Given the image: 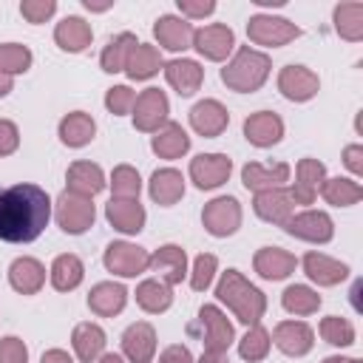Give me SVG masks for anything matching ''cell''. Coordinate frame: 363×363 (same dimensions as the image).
<instances>
[{
	"instance_id": "cell-1",
	"label": "cell",
	"mask_w": 363,
	"mask_h": 363,
	"mask_svg": "<svg viewBox=\"0 0 363 363\" xmlns=\"http://www.w3.org/2000/svg\"><path fill=\"white\" fill-rule=\"evenodd\" d=\"M51 199L37 184H14L0 193V238L11 244L34 241L48 218H51Z\"/></svg>"
},
{
	"instance_id": "cell-2",
	"label": "cell",
	"mask_w": 363,
	"mask_h": 363,
	"mask_svg": "<svg viewBox=\"0 0 363 363\" xmlns=\"http://www.w3.org/2000/svg\"><path fill=\"white\" fill-rule=\"evenodd\" d=\"M216 298L221 303H227V309L235 315V320H241L247 326L261 323V318L267 312V295L255 284H250L238 269L221 272V278L216 284Z\"/></svg>"
},
{
	"instance_id": "cell-3",
	"label": "cell",
	"mask_w": 363,
	"mask_h": 363,
	"mask_svg": "<svg viewBox=\"0 0 363 363\" xmlns=\"http://www.w3.org/2000/svg\"><path fill=\"white\" fill-rule=\"evenodd\" d=\"M269 71H272V62L264 51L241 45L233 54V60L221 68V82L235 94H252L267 82Z\"/></svg>"
},
{
	"instance_id": "cell-4",
	"label": "cell",
	"mask_w": 363,
	"mask_h": 363,
	"mask_svg": "<svg viewBox=\"0 0 363 363\" xmlns=\"http://www.w3.org/2000/svg\"><path fill=\"white\" fill-rule=\"evenodd\" d=\"M187 335L199 337L204 352H227L230 343L235 340V329L227 320V315L216 303H204L199 309V318L187 326Z\"/></svg>"
},
{
	"instance_id": "cell-5",
	"label": "cell",
	"mask_w": 363,
	"mask_h": 363,
	"mask_svg": "<svg viewBox=\"0 0 363 363\" xmlns=\"http://www.w3.org/2000/svg\"><path fill=\"white\" fill-rule=\"evenodd\" d=\"M54 218L60 224L62 233L68 235H82L85 230L94 227V218H96V210H94V201L91 199H82V196H74L68 190H62L54 201Z\"/></svg>"
},
{
	"instance_id": "cell-6",
	"label": "cell",
	"mask_w": 363,
	"mask_h": 363,
	"mask_svg": "<svg viewBox=\"0 0 363 363\" xmlns=\"http://www.w3.org/2000/svg\"><path fill=\"white\" fill-rule=\"evenodd\" d=\"M247 37L255 45H267V48H281L292 40L301 37V28L286 20V17H275V14H252L247 23Z\"/></svg>"
},
{
	"instance_id": "cell-7",
	"label": "cell",
	"mask_w": 363,
	"mask_h": 363,
	"mask_svg": "<svg viewBox=\"0 0 363 363\" xmlns=\"http://www.w3.org/2000/svg\"><path fill=\"white\" fill-rule=\"evenodd\" d=\"M102 261H105L108 272H113L119 278H136L150 267V252L130 241H111L105 247Z\"/></svg>"
},
{
	"instance_id": "cell-8",
	"label": "cell",
	"mask_w": 363,
	"mask_h": 363,
	"mask_svg": "<svg viewBox=\"0 0 363 363\" xmlns=\"http://www.w3.org/2000/svg\"><path fill=\"white\" fill-rule=\"evenodd\" d=\"M201 224L213 238H227L241 227V204L233 196H218L204 204Z\"/></svg>"
},
{
	"instance_id": "cell-9",
	"label": "cell",
	"mask_w": 363,
	"mask_h": 363,
	"mask_svg": "<svg viewBox=\"0 0 363 363\" xmlns=\"http://www.w3.org/2000/svg\"><path fill=\"white\" fill-rule=\"evenodd\" d=\"M284 230L292 238L309 241V244H329L335 238V224L323 210H303V213H292L284 221Z\"/></svg>"
},
{
	"instance_id": "cell-10",
	"label": "cell",
	"mask_w": 363,
	"mask_h": 363,
	"mask_svg": "<svg viewBox=\"0 0 363 363\" xmlns=\"http://www.w3.org/2000/svg\"><path fill=\"white\" fill-rule=\"evenodd\" d=\"M133 128L142 130V133H156L164 122H167V113H170V102L164 96V91L159 88H145L136 102H133Z\"/></svg>"
},
{
	"instance_id": "cell-11",
	"label": "cell",
	"mask_w": 363,
	"mask_h": 363,
	"mask_svg": "<svg viewBox=\"0 0 363 363\" xmlns=\"http://www.w3.org/2000/svg\"><path fill=\"white\" fill-rule=\"evenodd\" d=\"M193 48L210 62H224L235 48V34L224 23H210L193 31Z\"/></svg>"
},
{
	"instance_id": "cell-12",
	"label": "cell",
	"mask_w": 363,
	"mask_h": 363,
	"mask_svg": "<svg viewBox=\"0 0 363 363\" xmlns=\"http://www.w3.org/2000/svg\"><path fill=\"white\" fill-rule=\"evenodd\" d=\"M233 173V159L224 153H199L190 159V179L199 190H216L221 187Z\"/></svg>"
},
{
	"instance_id": "cell-13",
	"label": "cell",
	"mask_w": 363,
	"mask_h": 363,
	"mask_svg": "<svg viewBox=\"0 0 363 363\" xmlns=\"http://www.w3.org/2000/svg\"><path fill=\"white\" fill-rule=\"evenodd\" d=\"M278 91L289 102H309L320 91V79L306 65H284L278 74Z\"/></svg>"
},
{
	"instance_id": "cell-14",
	"label": "cell",
	"mask_w": 363,
	"mask_h": 363,
	"mask_svg": "<svg viewBox=\"0 0 363 363\" xmlns=\"http://www.w3.org/2000/svg\"><path fill=\"white\" fill-rule=\"evenodd\" d=\"M269 337L286 357H303L315 346V332L303 320H281Z\"/></svg>"
},
{
	"instance_id": "cell-15",
	"label": "cell",
	"mask_w": 363,
	"mask_h": 363,
	"mask_svg": "<svg viewBox=\"0 0 363 363\" xmlns=\"http://www.w3.org/2000/svg\"><path fill=\"white\" fill-rule=\"evenodd\" d=\"M227 125H230V111L218 99H201L190 108V128L204 139L221 136Z\"/></svg>"
},
{
	"instance_id": "cell-16",
	"label": "cell",
	"mask_w": 363,
	"mask_h": 363,
	"mask_svg": "<svg viewBox=\"0 0 363 363\" xmlns=\"http://www.w3.org/2000/svg\"><path fill=\"white\" fill-rule=\"evenodd\" d=\"M244 139L255 147H272L284 139V119L272 111H255L244 119Z\"/></svg>"
},
{
	"instance_id": "cell-17",
	"label": "cell",
	"mask_w": 363,
	"mask_h": 363,
	"mask_svg": "<svg viewBox=\"0 0 363 363\" xmlns=\"http://www.w3.org/2000/svg\"><path fill=\"white\" fill-rule=\"evenodd\" d=\"M289 182V164L275 162V164H261V162H247L241 167V184L252 193H264L272 187H284Z\"/></svg>"
},
{
	"instance_id": "cell-18",
	"label": "cell",
	"mask_w": 363,
	"mask_h": 363,
	"mask_svg": "<svg viewBox=\"0 0 363 363\" xmlns=\"http://www.w3.org/2000/svg\"><path fill=\"white\" fill-rule=\"evenodd\" d=\"M326 179V167L318 159H301L295 167V184L289 187V196L295 204H312L320 193V184Z\"/></svg>"
},
{
	"instance_id": "cell-19",
	"label": "cell",
	"mask_w": 363,
	"mask_h": 363,
	"mask_svg": "<svg viewBox=\"0 0 363 363\" xmlns=\"http://www.w3.org/2000/svg\"><path fill=\"white\" fill-rule=\"evenodd\" d=\"M193 26L190 20L179 17V14H162L156 23H153V37L162 48L167 51H184V48H193Z\"/></svg>"
},
{
	"instance_id": "cell-20",
	"label": "cell",
	"mask_w": 363,
	"mask_h": 363,
	"mask_svg": "<svg viewBox=\"0 0 363 363\" xmlns=\"http://www.w3.org/2000/svg\"><path fill=\"white\" fill-rule=\"evenodd\" d=\"M122 352L130 363H150L156 354V329L147 320H136L122 332Z\"/></svg>"
},
{
	"instance_id": "cell-21",
	"label": "cell",
	"mask_w": 363,
	"mask_h": 363,
	"mask_svg": "<svg viewBox=\"0 0 363 363\" xmlns=\"http://www.w3.org/2000/svg\"><path fill=\"white\" fill-rule=\"evenodd\" d=\"M252 210L261 221H269V224H281L295 213V201L289 196L286 187H272V190H264V193H255L252 199Z\"/></svg>"
},
{
	"instance_id": "cell-22",
	"label": "cell",
	"mask_w": 363,
	"mask_h": 363,
	"mask_svg": "<svg viewBox=\"0 0 363 363\" xmlns=\"http://www.w3.org/2000/svg\"><path fill=\"white\" fill-rule=\"evenodd\" d=\"M150 269L159 272V281L176 286L187 275V252L179 244H162L156 252H150Z\"/></svg>"
},
{
	"instance_id": "cell-23",
	"label": "cell",
	"mask_w": 363,
	"mask_h": 363,
	"mask_svg": "<svg viewBox=\"0 0 363 363\" xmlns=\"http://www.w3.org/2000/svg\"><path fill=\"white\" fill-rule=\"evenodd\" d=\"M252 267L264 281H284L295 272L298 258L284 247H261L252 258Z\"/></svg>"
},
{
	"instance_id": "cell-24",
	"label": "cell",
	"mask_w": 363,
	"mask_h": 363,
	"mask_svg": "<svg viewBox=\"0 0 363 363\" xmlns=\"http://www.w3.org/2000/svg\"><path fill=\"white\" fill-rule=\"evenodd\" d=\"M105 218L111 221L113 230L125 233V235H136L145 227V207L139 204V199H111L105 204Z\"/></svg>"
},
{
	"instance_id": "cell-25",
	"label": "cell",
	"mask_w": 363,
	"mask_h": 363,
	"mask_svg": "<svg viewBox=\"0 0 363 363\" xmlns=\"http://www.w3.org/2000/svg\"><path fill=\"white\" fill-rule=\"evenodd\" d=\"M301 264H303L306 278H309L312 284H318V286H335V284H340V281L349 278V267H346L343 261L329 258V255L315 252V250L306 252Z\"/></svg>"
},
{
	"instance_id": "cell-26",
	"label": "cell",
	"mask_w": 363,
	"mask_h": 363,
	"mask_svg": "<svg viewBox=\"0 0 363 363\" xmlns=\"http://www.w3.org/2000/svg\"><path fill=\"white\" fill-rule=\"evenodd\" d=\"M164 79L179 96H193L204 82V68L196 60H170L164 62Z\"/></svg>"
},
{
	"instance_id": "cell-27",
	"label": "cell",
	"mask_w": 363,
	"mask_h": 363,
	"mask_svg": "<svg viewBox=\"0 0 363 363\" xmlns=\"http://www.w3.org/2000/svg\"><path fill=\"white\" fill-rule=\"evenodd\" d=\"M9 284L20 295H37L45 284V267L31 255L14 258L9 267Z\"/></svg>"
},
{
	"instance_id": "cell-28",
	"label": "cell",
	"mask_w": 363,
	"mask_h": 363,
	"mask_svg": "<svg viewBox=\"0 0 363 363\" xmlns=\"http://www.w3.org/2000/svg\"><path fill=\"white\" fill-rule=\"evenodd\" d=\"M65 182H68V187H65L68 193L82 196V199H94L105 187V173L94 162H74L65 173Z\"/></svg>"
},
{
	"instance_id": "cell-29",
	"label": "cell",
	"mask_w": 363,
	"mask_h": 363,
	"mask_svg": "<svg viewBox=\"0 0 363 363\" xmlns=\"http://www.w3.org/2000/svg\"><path fill=\"white\" fill-rule=\"evenodd\" d=\"M125 303H128V289L122 284H113V281H99L88 292V309L99 318L119 315L125 309Z\"/></svg>"
},
{
	"instance_id": "cell-30",
	"label": "cell",
	"mask_w": 363,
	"mask_h": 363,
	"mask_svg": "<svg viewBox=\"0 0 363 363\" xmlns=\"http://www.w3.org/2000/svg\"><path fill=\"white\" fill-rule=\"evenodd\" d=\"M147 193L159 207H173L184 196V176L176 167H159L147 182Z\"/></svg>"
},
{
	"instance_id": "cell-31",
	"label": "cell",
	"mask_w": 363,
	"mask_h": 363,
	"mask_svg": "<svg viewBox=\"0 0 363 363\" xmlns=\"http://www.w3.org/2000/svg\"><path fill=\"white\" fill-rule=\"evenodd\" d=\"M91 40H94L91 23H85V20L77 17V14L62 17V20L57 23V28H54V43H57L62 51H68V54L85 51V48L91 45Z\"/></svg>"
},
{
	"instance_id": "cell-32",
	"label": "cell",
	"mask_w": 363,
	"mask_h": 363,
	"mask_svg": "<svg viewBox=\"0 0 363 363\" xmlns=\"http://www.w3.org/2000/svg\"><path fill=\"white\" fill-rule=\"evenodd\" d=\"M71 346H74V354L79 357V363H96L105 354V332H102V326H96L91 320L77 323L74 332H71Z\"/></svg>"
},
{
	"instance_id": "cell-33",
	"label": "cell",
	"mask_w": 363,
	"mask_h": 363,
	"mask_svg": "<svg viewBox=\"0 0 363 363\" xmlns=\"http://www.w3.org/2000/svg\"><path fill=\"white\" fill-rule=\"evenodd\" d=\"M150 147H153V153H156L159 159H179V156H184V153L190 150V136H187V130H184L179 122H170V119H167V122L153 133Z\"/></svg>"
},
{
	"instance_id": "cell-34",
	"label": "cell",
	"mask_w": 363,
	"mask_h": 363,
	"mask_svg": "<svg viewBox=\"0 0 363 363\" xmlns=\"http://www.w3.org/2000/svg\"><path fill=\"white\" fill-rule=\"evenodd\" d=\"M96 136V122L85 111H71L60 119V142L65 147H85Z\"/></svg>"
},
{
	"instance_id": "cell-35",
	"label": "cell",
	"mask_w": 363,
	"mask_h": 363,
	"mask_svg": "<svg viewBox=\"0 0 363 363\" xmlns=\"http://www.w3.org/2000/svg\"><path fill=\"white\" fill-rule=\"evenodd\" d=\"M162 68H164L162 54H159V48L150 45V43L133 45V51L128 54V62H125L128 79H150V77H156Z\"/></svg>"
},
{
	"instance_id": "cell-36",
	"label": "cell",
	"mask_w": 363,
	"mask_h": 363,
	"mask_svg": "<svg viewBox=\"0 0 363 363\" xmlns=\"http://www.w3.org/2000/svg\"><path fill=\"white\" fill-rule=\"evenodd\" d=\"M48 275H51V286H54L57 292H71V289H77V286L82 284L85 267H82V261H79L74 252H62V255L54 258Z\"/></svg>"
},
{
	"instance_id": "cell-37",
	"label": "cell",
	"mask_w": 363,
	"mask_h": 363,
	"mask_svg": "<svg viewBox=\"0 0 363 363\" xmlns=\"http://www.w3.org/2000/svg\"><path fill=\"white\" fill-rule=\"evenodd\" d=\"M133 45H139V40H136V34H130V31H122V34L111 37L108 45H105L102 54H99L102 71H105V74H119V71H125V62H128V54L133 51Z\"/></svg>"
},
{
	"instance_id": "cell-38",
	"label": "cell",
	"mask_w": 363,
	"mask_h": 363,
	"mask_svg": "<svg viewBox=\"0 0 363 363\" xmlns=\"http://www.w3.org/2000/svg\"><path fill=\"white\" fill-rule=\"evenodd\" d=\"M136 303L139 309H145L147 315H159V312H167L170 303H173V292L164 281L159 278H147L136 286Z\"/></svg>"
},
{
	"instance_id": "cell-39",
	"label": "cell",
	"mask_w": 363,
	"mask_h": 363,
	"mask_svg": "<svg viewBox=\"0 0 363 363\" xmlns=\"http://www.w3.org/2000/svg\"><path fill=\"white\" fill-rule=\"evenodd\" d=\"M320 196L326 199V204L332 207H352L363 199V187L354 179L346 176H335V179H323L320 184Z\"/></svg>"
},
{
	"instance_id": "cell-40",
	"label": "cell",
	"mask_w": 363,
	"mask_h": 363,
	"mask_svg": "<svg viewBox=\"0 0 363 363\" xmlns=\"http://www.w3.org/2000/svg\"><path fill=\"white\" fill-rule=\"evenodd\" d=\"M332 20H335V31L343 40H349V43L363 40V3H340V6H335Z\"/></svg>"
},
{
	"instance_id": "cell-41",
	"label": "cell",
	"mask_w": 363,
	"mask_h": 363,
	"mask_svg": "<svg viewBox=\"0 0 363 363\" xmlns=\"http://www.w3.org/2000/svg\"><path fill=\"white\" fill-rule=\"evenodd\" d=\"M320 295L312 289V286H306V284H292V286H286L284 289V295H281V306L289 312V315H315L318 309H320Z\"/></svg>"
},
{
	"instance_id": "cell-42",
	"label": "cell",
	"mask_w": 363,
	"mask_h": 363,
	"mask_svg": "<svg viewBox=\"0 0 363 363\" xmlns=\"http://www.w3.org/2000/svg\"><path fill=\"white\" fill-rule=\"evenodd\" d=\"M269 346H272L269 332H267L261 323H255V326H250L247 335L238 340V354H241L244 360H250V363H258V360H264V357L269 354Z\"/></svg>"
},
{
	"instance_id": "cell-43",
	"label": "cell",
	"mask_w": 363,
	"mask_h": 363,
	"mask_svg": "<svg viewBox=\"0 0 363 363\" xmlns=\"http://www.w3.org/2000/svg\"><path fill=\"white\" fill-rule=\"evenodd\" d=\"M111 190H113V199H139V190H142L139 170L130 164H116L111 173Z\"/></svg>"
},
{
	"instance_id": "cell-44",
	"label": "cell",
	"mask_w": 363,
	"mask_h": 363,
	"mask_svg": "<svg viewBox=\"0 0 363 363\" xmlns=\"http://www.w3.org/2000/svg\"><path fill=\"white\" fill-rule=\"evenodd\" d=\"M28 68H31V51H28V45L0 43V71H6L9 77H14V74H26Z\"/></svg>"
},
{
	"instance_id": "cell-45",
	"label": "cell",
	"mask_w": 363,
	"mask_h": 363,
	"mask_svg": "<svg viewBox=\"0 0 363 363\" xmlns=\"http://www.w3.org/2000/svg\"><path fill=\"white\" fill-rule=\"evenodd\" d=\"M320 337L326 343L343 349V346H352L354 343V326L346 318H340V315H329V318L320 320Z\"/></svg>"
},
{
	"instance_id": "cell-46",
	"label": "cell",
	"mask_w": 363,
	"mask_h": 363,
	"mask_svg": "<svg viewBox=\"0 0 363 363\" xmlns=\"http://www.w3.org/2000/svg\"><path fill=\"white\" fill-rule=\"evenodd\" d=\"M216 267H218V258H216L213 252H201V255H196L193 269H190V286H193L196 292H204V289L213 284Z\"/></svg>"
},
{
	"instance_id": "cell-47",
	"label": "cell",
	"mask_w": 363,
	"mask_h": 363,
	"mask_svg": "<svg viewBox=\"0 0 363 363\" xmlns=\"http://www.w3.org/2000/svg\"><path fill=\"white\" fill-rule=\"evenodd\" d=\"M133 102H136V94L128 88V85H113L108 88L105 94V108L113 113V116H125L133 111Z\"/></svg>"
},
{
	"instance_id": "cell-48",
	"label": "cell",
	"mask_w": 363,
	"mask_h": 363,
	"mask_svg": "<svg viewBox=\"0 0 363 363\" xmlns=\"http://www.w3.org/2000/svg\"><path fill=\"white\" fill-rule=\"evenodd\" d=\"M54 11H57V3H54V0H23V3H20V14H23L28 23H34V26L51 20Z\"/></svg>"
},
{
	"instance_id": "cell-49",
	"label": "cell",
	"mask_w": 363,
	"mask_h": 363,
	"mask_svg": "<svg viewBox=\"0 0 363 363\" xmlns=\"http://www.w3.org/2000/svg\"><path fill=\"white\" fill-rule=\"evenodd\" d=\"M0 363H28V349L20 337H0Z\"/></svg>"
},
{
	"instance_id": "cell-50",
	"label": "cell",
	"mask_w": 363,
	"mask_h": 363,
	"mask_svg": "<svg viewBox=\"0 0 363 363\" xmlns=\"http://www.w3.org/2000/svg\"><path fill=\"white\" fill-rule=\"evenodd\" d=\"M20 145V130L11 119H0V156H11Z\"/></svg>"
},
{
	"instance_id": "cell-51",
	"label": "cell",
	"mask_w": 363,
	"mask_h": 363,
	"mask_svg": "<svg viewBox=\"0 0 363 363\" xmlns=\"http://www.w3.org/2000/svg\"><path fill=\"white\" fill-rule=\"evenodd\" d=\"M179 6V11H182V17L187 20H199V17H207V14H213L216 11V3L213 0H179L176 3Z\"/></svg>"
},
{
	"instance_id": "cell-52",
	"label": "cell",
	"mask_w": 363,
	"mask_h": 363,
	"mask_svg": "<svg viewBox=\"0 0 363 363\" xmlns=\"http://www.w3.org/2000/svg\"><path fill=\"white\" fill-rule=\"evenodd\" d=\"M159 363H193V354L184 343H173L159 354Z\"/></svg>"
},
{
	"instance_id": "cell-53",
	"label": "cell",
	"mask_w": 363,
	"mask_h": 363,
	"mask_svg": "<svg viewBox=\"0 0 363 363\" xmlns=\"http://www.w3.org/2000/svg\"><path fill=\"white\" fill-rule=\"evenodd\" d=\"M343 164H346L354 176H360V173H363V145H349V147H343Z\"/></svg>"
},
{
	"instance_id": "cell-54",
	"label": "cell",
	"mask_w": 363,
	"mask_h": 363,
	"mask_svg": "<svg viewBox=\"0 0 363 363\" xmlns=\"http://www.w3.org/2000/svg\"><path fill=\"white\" fill-rule=\"evenodd\" d=\"M40 363H74V357L65 349H48V352H43Z\"/></svg>"
},
{
	"instance_id": "cell-55",
	"label": "cell",
	"mask_w": 363,
	"mask_h": 363,
	"mask_svg": "<svg viewBox=\"0 0 363 363\" xmlns=\"http://www.w3.org/2000/svg\"><path fill=\"white\" fill-rule=\"evenodd\" d=\"M199 363H230V357H227V352H204L199 357Z\"/></svg>"
},
{
	"instance_id": "cell-56",
	"label": "cell",
	"mask_w": 363,
	"mask_h": 363,
	"mask_svg": "<svg viewBox=\"0 0 363 363\" xmlns=\"http://www.w3.org/2000/svg\"><path fill=\"white\" fill-rule=\"evenodd\" d=\"M14 88V77H9L6 71H0V96H9Z\"/></svg>"
},
{
	"instance_id": "cell-57",
	"label": "cell",
	"mask_w": 363,
	"mask_h": 363,
	"mask_svg": "<svg viewBox=\"0 0 363 363\" xmlns=\"http://www.w3.org/2000/svg\"><path fill=\"white\" fill-rule=\"evenodd\" d=\"M96 363H125V360H122L119 354H113V352H105V354H102Z\"/></svg>"
},
{
	"instance_id": "cell-58",
	"label": "cell",
	"mask_w": 363,
	"mask_h": 363,
	"mask_svg": "<svg viewBox=\"0 0 363 363\" xmlns=\"http://www.w3.org/2000/svg\"><path fill=\"white\" fill-rule=\"evenodd\" d=\"M323 363H349V357H340V354H329V357H323Z\"/></svg>"
},
{
	"instance_id": "cell-59",
	"label": "cell",
	"mask_w": 363,
	"mask_h": 363,
	"mask_svg": "<svg viewBox=\"0 0 363 363\" xmlns=\"http://www.w3.org/2000/svg\"><path fill=\"white\" fill-rule=\"evenodd\" d=\"M349 363H360V360H357V357H349Z\"/></svg>"
}]
</instances>
